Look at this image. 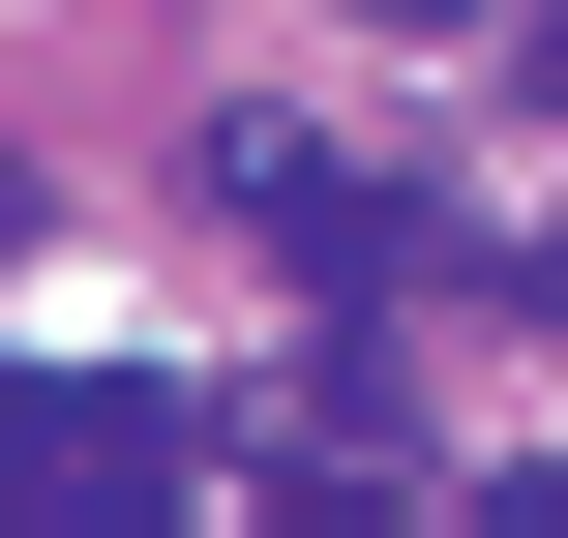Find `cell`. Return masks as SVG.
<instances>
[{"label": "cell", "mask_w": 568, "mask_h": 538, "mask_svg": "<svg viewBox=\"0 0 568 538\" xmlns=\"http://www.w3.org/2000/svg\"><path fill=\"white\" fill-rule=\"evenodd\" d=\"M210 479V389H120V359H0V509H180Z\"/></svg>", "instance_id": "obj_1"}, {"label": "cell", "mask_w": 568, "mask_h": 538, "mask_svg": "<svg viewBox=\"0 0 568 538\" xmlns=\"http://www.w3.org/2000/svg\"><path fill=\"white\" fill-rule=\"evenodd\" d=\"M240 240H270V270H300V300H389V270H419V210H389V180H359V150H300V120H270V150H240Z\"/></svg>", "instance_id": "obj_2"}, {"label": "cell", "mask_w": 568, "mask_h": 538, "mask_svg": "<svg viewBox=\"0 0 568 538\" xmlns=\"http://www.w3.org/2000/svg\"><path fill=\"white\" fill-rule=\"evenodd\" d=\"M539 120H568V0H539Z\"/></svg>", "instance_id": "obj_3"}, {"label": "cell", "mask_w": 568, "mask_h": 538, "mask_svg": "<svg viewBox=\"0 0 568 538\" xmlns=\"http://www.w3.org/2000/svg\"><path fill=\"white\" fill-rule=\"evenodd\" d=\"M389 30H479V0H389Z\"/></svg>", "instance_id": "obj_4"}, {"label": "cell", "mask_w": 568, "mask_h": 538, "mask_svg": "<svg viewBox=\"0 0 568 538\" xmlns=\"http://www.w3.org/2000/svg\"><path fill=\"white\" fill-rule=\"evenodd\" d=\"M0 240H30V180H0Z\"/></svg>", "instance_id": "obj_5"}]
</instances>
